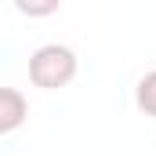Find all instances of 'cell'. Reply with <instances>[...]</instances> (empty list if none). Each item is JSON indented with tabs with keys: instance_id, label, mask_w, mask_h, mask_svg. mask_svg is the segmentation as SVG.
<instances>
[{
	"instance_id": "obj_4",
	"label": "cell",
	"mask_w": 156,
	"mask_h": 156,
	"mask_svg": "<svg viewBox=\"0 0 156 156\" xmlns=\"http://www.w3.org/2000/svg\"><path fill=\"white\" fill-rule=\"evenodd\" d=\"M58 4H62V0H15V7H18L22 15H29V18H44V15L58 11Z\"/></svg>"
},
{
	"instance_id": "obj_3",
	"label": "cell",
	"mask_w": 156,
	"mask_h": 156,
	"mask_svg": "<svg viewBox=\"0 0 156 156\" xmlns=\"http://www.w3.org/2000/svg\"><path fill=\"white\" fill-rule=\"evenodd\" d=\"M138 105H142L145 116H156V69L145 73L142 83H138Z\"/></svg>"
},
{
	"instance_id": "obj_1",
	"label": "cell",
	"mask_w": 156,
	"mask_h": 156,
	"mask_svg": "<svg viewBox=\"0 0 156 156\" xmlns=\"http://www.w3.org/2000/svg\"><path fill=\"white\" fill-rule=\"evenodd\" d=\"M73 76H76V55L69 47L44 44L40 51H33V58H29V80L37 87L55 91V87H66Z\"/></svg>"
},
{
	"instance_id": "obj_2",
	"label": "cell",
	"mask_w": 156,
	"mask_h": 156,
	"mask_svg": "<svg viewBox=\"0 0 156 156\" xmlns=\"http://www.w3.org/2000/svg\"><path fill=\"white\" fill-rule=\"evenodd\" d=\"M22 120H26V98H22V91L4 87L0 91V134H11Z\"/></svg>"
}]
</instances>
